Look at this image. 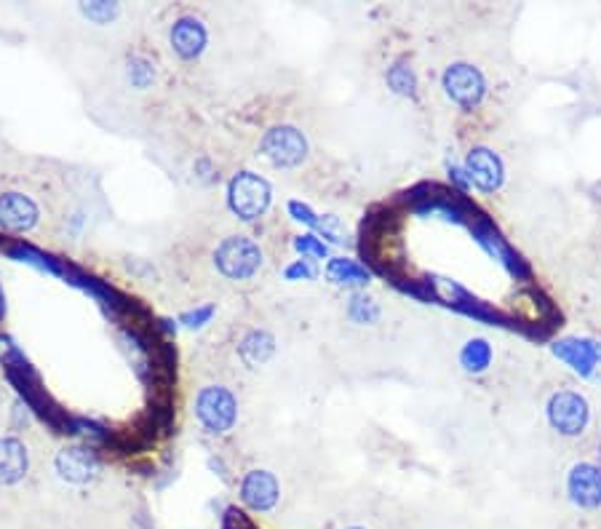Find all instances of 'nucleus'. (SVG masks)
<instances>
[{
  "instance_id": "1",
  "label": "nucleus",
  "mask_w": 601,
  "mask_h": 529,
  "mask_svg": "<svg viewBox=\"0 0 601 529\" xmlns=\"http://www.w3.org/2000/svg\"><path fill=\"white\" fill-rule=\"evenodd\" d=\"M228 206L238 220L252 222L268 212L270 185L254 171H238L228 185Z\"/></svg>"
},
{
  "instance_id": "2",
  "label": "nucleus",
  "mask_w": 601,
  "mask_h": 529,
  "mask_svg": "<svg viewBox=\"0 0 601 529\" xmlns=\"http://www.w3.org/2000/svg\"><path fill=\"white\" fill-rule=\"evenodd\" d=\"M214 265L230 281H246L262 268V249L252 238L230 236L214 249Z\"/></svg>"
},
{
  "instance_id": "3",
  "label": "nucleus",
  "mask_w": 601,
  "mask_h": 529,
  "mask_svg": "<svg viewBox=\"0 0 601 529\" xmlns=\"http://www.w3.org/2000/svg\"><path fill=\"white\" fill-rule=\"evenodd\" d=\"M195 417L214 436L228 433L236 425L238 417L236 396L222 385H206L195 396Z\"/></svg>"
},
{
  "instance_id": "4",
  "label": "nucleus",
  "mask_w": 601,
  "mask_h": 529,
  "mask_svg": "<svg viewBox=\"0 0 601 529\" xmlns=\"http://www.w3.org/2000/svg\"><path fill=\"white\" fill-rule=\"evenodd\" d=\"M471 233L473 238H476V244H479L489 257H495V260L500 262L513 278H519V281H529V278H532V270H529V265L524 262V257H521L516 249L508 246L503 233L495 228V222L489 220L487 214L479 212L476 217H473Z\"/></svg>"
},
{
  "instance_id": "5",
  "label": "nucleus",
  "mask_w": 601,
  "mask_h": 529,
  "mask_svg": "<svg viewBox=\"0 0 601 529\" xmlns=\"http://www.w3.org/2000/svg\"><path fill=\"white\" fill-rule=\"evenodd\" d=\"M260 153L273 166L294 169V166H300L308 158V139L302 137V131L294 129V126H276V129H270L262 137Z\"/></svg>"
},
{
  "instance_id": "6",
  "label": "nucleus",
  "mask_w": 601,
  "mask_h": 529,
  "mask_svg": "<svg viewBox=\"0 0 601 529\" xmlns=\"http://www.w3.org/2000/svg\"><path fill=\"white\" fill-rule=\"evenodd\" d=\"M588 420H591V409L580 393L561 391L548 401V423L561 436H580Z\"/></svg>"
},
{
  "instance_id": "7",
  "label": "nucleus",
  "mask_w": 601,
  "mask_h": 529,
  "mask_svg": "<svg viewBox=\"0 0 601 529\" xmlns=\"http://www.w3.org/2000/svg\"><path fill=\"white\" fill-rule=\"evenodd\" d=\"M444 91L452 102H457L465 110H473L476 105H481V99L487 94V81L484 75L476 70L473 65H465V62H457V65H449L444 70Z\"/></svg>"
},
{
  "instance_id": "8",
  "label": "nucleus",
  "mask_w": 601,
  "mask_h": 529,
  "mask_svg": "<svg viewBox=\"0 0 601 529\" xmlns=\"http://www.w3.org/2000/svg\"><path fill=\"white\" fill-rule=\"evenodd\" d=\"M99 455L94 447H65L59 449L54 468H57L59 479L70 481V484H86L99 473Z\"/></svg>"
},
{
  "instance_id": "9",
  "label": "nucleus",
  "mask_w": 601,
  "mask_h": 529,
  "mask_svg": "<svg viewBox=\"0 0 601 529\" xmlns=\"http://www.w3.org/2000/svg\"><path fill=\"white\" fill-rule=\"evenodd\" d=\"M278 497H281V489H278L276 476L270 471L254 468L241 479V500L254 513L273 511L278 505Z\"/></svg>"
},
{
  "instance_id": "10",
  "label": "nucleus",
  "mask_w": 601,
  "mask_h": 529,
  "mask_svg": "<svg viewBox=\"0 0 601 529\" xmlns=\"http://www.w3.org/2000/svg\"><path fill=\"white\" fill-rule=\"evenodd\" d=\"M465 171H468V177L479 190L484 193H495L500 190L505 180V169L503 161H500V155L492 153L489 147H473L471 153H468V161H465Z\"/></svg>"
},
{
  "instance_id": "11",
  "label": "nucleus",
  "mask_w": 601,
  "mask_h": 529,
  "mask_svg": "<svg viewBox=\"0 0 601 529\" xmlns=\"http://www.w3.org/2000/svg\"><path fill=\"white\" fill-rule=\"evenodd\" d=\"M567 492L569 500L577 508L585 511H596L601 508V468L591 463H580L569 471L567 479Z\"/></svg>"
},
{
  "instance_id": "12",
  "label": "nucleus",
  "mask_w": 601,
  "mask_h": 529,
  "mask_svg": "<svg viewBox=\"0 0 601 529\" xmlns=\"http://www.w3.org/2000/svg\"><path fill=\"white\" fill-rule=\"evenodd\" d=\"M41 209L25 193H3L0 196V228L9 233H25L38 225Z\"/></svg>"
},
{
  "instance_id": "13",
  "label": "nucleus",
  "mask_w": 601,
  "mask_h": 529,
  "mask_svg": "<svg viewBox=\"0 0 601 529\" xmlns=\"http://www.w3.org/2000/svg\"><path fill=\"white\" fill-rule=\"evenodd\" d=\"M169 41H171V49L177 51L179 57L190 62V59H198L201 54H204L206 43H209V33H206V27L201 19L182 17L171 25Z\"/></svg>"
},
{
  "instance_id": "14",
  "label": "nucleus",
  "mask_w": 601,
  "mask_h": 529,
  "mask_svg": "<svg viewBox=\"0 0 601 529\" xmlns=\"http://www.w3.org/2000/svg\"><path fill=\"white\" fill-rule=\"evenodd\" d=\"M553 353L559 356L564 364L575 369L580 377H591L596 369V350H593L591 340H577V337H567V340L553 342Z\"/></svg>"
},
{
  "instance_id": "15",
  "label": "nucleus",
  "mask_w": 601,
  "mask_h": 529,
  "mask_svg": "<svg viewBox=\"0 0 601 529\" xmlns=\"http://www.w3.org/2000/svg\"><path fill=\"white\" fill-rule=\"evenodd\" d=\"M27 468H30V455L25 444L14 436L0 439V484H17L25 479Z\"/></svg>"
},
{
  "instance_id": "16",
  "label": "nucleus",
  "mask_w": 601,
  "mask_h": 529,
  "mask_svg": "<svg viewBox=\"0 0 601 529\" xmlns=\"http://www.w3.org/2000/svg\"><path fill=\"white\" fill-rule=\"evenodd\" d=\"M3 254L11 257V260L25 262V265H33V268L38 270H46L51 276H65V262L57 260L54 254L35 249L33 244H25V241H11V244L3 246Z\"/></svg>"
},
{
  "instance_id": "17",
  "label": "nucleus",
  "mask_w": 601,
  "mask_h": 529,
  "mask_svg": "<svg viewBox=\"0 0 601 529\" xmlns=\"http://www.w3.org/2000/svg\"><path fill=\"white\" fill-rule=\"evenodd\" d=\"M273 350H276V340H273V334L265 332V329H254V332L244 334V340L238 342V356L244 359L246 367L252 369L268 364Z\"/></svg>"
},
{
  "instance_id": "18",
  "label": "nucleus",
  "mask_w": 601,
  "mask_h": 529,
  "mask_svg": "<svg viewBox=\"0 0 601 529\" xmlns=\"http://www.w3.org/2000/svg\"><path fill=\"white\" fill-rule=\"evenodd\" d=\"M326 278L337 286H366L372 273L356 260H348V257H334L326 265Z\"/></svg>"
},
{
  "instance_id": "19",
  "label": "nucleus",
  "mask_w": 601,
  "mask_h": 529,
  "mask_svg": "<svg viewBox=\"0 0 601 529\" xmlns=\"http://www.w3.org/2000/svg\"><path fill=\"white\" fill-rule=\"evenodd\" d=\"M460 364L468 375H481L492 364V345L484 337H473L460 350Z\"/></svg>"
},
{
  "instance_id": "20",
  "label": "nucleus",
  "mask_w": 601,
  "mask_h": 529,
  "mask_svg": "<svg viewBox=\"0 0 601 529\" xmlns=\"http://www.w3.org/2000/svg\"><path fill=\"white\" fill-rule=\"evenodd\" d=\"M388 86L401 97H415L417 94V75L409 62H396L388 70Z\"/></svg>"
},
{
  "instance_id": "21",
  "label": "nucleus",
  "mask_w": 601,
  "mask_h": 529,
  "mask_svg": "<svg viewBox=\"0 0 601 529\" xmlns=\"http://www.w3.org/2000/svg\"><path fill=\"white\" fill-rule=\"evenodd\" d=\"M348 316L350 321H356V324H377V321H380V305H377L374 297L353 294L348 305Z\"/></svg>"
},
{
  "instance_id": "22",
  "label": "nucleus",
  "mask_w": 601,
  "mask_h": 529,
  "mask_svg": "<svg viewBox=\"0 0 601 529\" xmlns=\"http://www.w3.org/2000/svg\"><path fill=\"white\" fill-rule=\"evenodd\" d=\"M126 75H129L131 86L139 91L150 89L155 83V67L153 62H147L145 57H131L129 67H126Z\"/></svg>"
},
{
  "instance_id": "23",
  "label": "nucleus",
  "mask_w": 601,
  "mask_h": 529,
  "mask_svg": "<svg viewBox=\"0 0 601 529\" xmlns=\"http://www.w3.org/2000/svg\"><path fill=\"white\" fill-rule=\"evenodd\" d=\"M294 249L302 254V260H324L326 252H329L324 241L318 236H310V233L294 238Z\"/></svg>"
},
{
  "instance_id": "24",
  "label": "nucleus",
  "mask_w": 601,
  "mask_h": 529,
  "mask_svg": "<svg viewBox=\"0 0 601 529\" xmlns=\"http://www.w3.org/2000/svg\"><path fill=\"white\" fill-rule=\"evenodd\" d=\"M214 313H217L214 305H201V308L182 313V316H179V324H185L187 329H201V326H206L209 321H212Z\"/></svg>"
},
{
  "instance_id": "25",
  "label": "nucleus",
  "mask_w": 601,
  "mask_h": 529,
  "mask_svg": "<svg viewBox=\"0 0 601 529\" xmlns=\"http://www.w3.org/2000/svg\"><path fill=\"white\" fill-rule=\"evenodd\" d=\"M81 11L91 22H97V25H107L110 19L118 17V6L115 3H86V6H81Z\"/></svg>"
},
{
  "instance_id": "26",
  "label": "nucleus",
  "mask_w": 601,
  "mask_h": 529,
  "mask_svg": "<svg viewBox=\"0 0 601 529\" xmlns=\"http://www.w3.org/2000/svg\"><path fill=\"white\" fill-rule=\"evenodd\" d=\"M289 214H292V220L302 222V225H308V228H318V222H321V217H318L308 204H300V201H292V204H289Z\"/></svg>"
},
{
  "instance_id": "27",
  "label": "nucleus",
  "mask_w": 601,
  "mask_h": 529,
  "mask_svg": "<svg viewBox=\"0 0 601 529\" xmlns=\"http://www.w3.org/2000/svg\"><path fill=\"white\" fill-rule=\"evenodd\" d=\"M318 233L324 238H329L332 244H342V225L337 217H332V214H326V217H321V222H318Z\"/></svg>"
},
{
  "instance_id": "28",
  "label": "nucleus",
  "mask_w": 601,
  "mask_h": 529,
  "mask_svg": "<svg viewBox=\"0 0 601 529\" xmlns=\"http://www.w3.org/2000/svg\"><path fill=\"white\" fill-rule=\"evenodd\" d=\"M284 276L286 281H310V278H316V268L310 265V260H297L286 268Z\"/></svg>"
},
{
  "instance_id": "29",
  "label": "nucleus",
  "mask_w": 601,
  "mask_h": 529,
  "mask_svg": "<svg viewBox=\"0 0 601 529\" xmlns=\"http://www.w3.org/2000/svg\"><path fill=\"white\" fill-rule=\"evenodd\" d=\"M449 180L457 185V193H463V190H468L473 185L471 177H468V171L460 169V166H455V163L449 166Z\"/></svg>"
},
{
  "instance_id": "30",
  "label": "nucleus",
  "mask_w": 601,
  "mask_h": 529,
  "mask_svg": "<svg viewBox=\"0 0 601 529\" xmlns=\"http://www.w3.org/2000/svg\"><path fill=\"white\" fill-rule=\"evenodd\" d=\"M6 313V297H3V289H0V318Z\"/></svg>"
},
{
  "instance_id": "31",
  "label": "nucleus",
  "mask_w": 601,
  "mask_h": 529,
  "mask_svg": "<svg viewBox=\"0 0 601 529\" xmlns=\"http://www.w3.org/2000/svg\"><path fill=\"white\" fill-rule=\"evenodd\" d=\"M593 350H596V361H601V342H593Z\"/></svg>"
},
{
  "instance_id": "32",
  "label": "nucleus",
  "mask_w": 601,
  "mask_h": 529,
  "mask_svg": "<svg viewBox=\"0 0 601 529\" xmlns=\"http://www.w3.org/2000/svg\"><path fill=\"white\" fill-rule=\"evenodd\" d=\"M348 529H364V527H348Z\"/></svg>"
}]
</instances>
